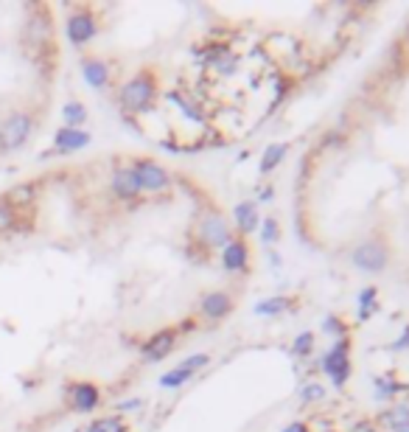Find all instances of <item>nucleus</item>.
Masks as SVG:
<instances>
[{"label": "nucleus", "instance_id": "nucleus-1", "mask_svg": "<svg viewBox=\"0 0 409 432\" xmlns=\"http://www.w3.org/2000/svg\"><path fill=\"white\" fill-rule=\"evenodd\" d=\"M154 93H157V88H154V76L149 73V70H143V73H137L132 76L124 88H121V107L127 110V112H146L149 107H152V101H154Z\"/></svg>", "mask_w": 409, "mask_h": 432}, {"label": "nucleus", "instance_id": "nucleus-2", "mask_svg": "<svg viewBox=\"0 0 409 432\" xmlns=\"http://www.w3.org/2000/svg\"><path fill=\"white\" fill-rule=\"evenodd\" d=\"M31 130H34V121L26 110H17V112H9L0 124V152L3 154H11L17 152L20 146L31 138Z\"/></svg>", "mask_w": 409, "mask_h": 432}, {"label": "nucleus", "instance_id": "nucleus-3", "mask_svg": "<svg viewBox=\"0 0 409 432\" xmlns=\"http://www.w3.org/2000/svg\"><path fill=\"white\" fill-rule=\"evenodd\" d=\"M65 34H68L70 46L82 48V46H87L92 37L98 34V20L92 17V11H87V9H76L73 14H68Z\"/></svg>", "mask_w": 409, "mask_h": 432}, {"label": "nucleus", "instance_id": "nucleus-4", "mask_svg": "<svg viewBox=\"0 0 409 432\" xmlns=\"http://www.w3.org/2000/svg\"><path fill=\"white\" fill-rule=\"evenodd\" d=\"M132 172H135L137 183H140V189H143V191H166V189L171 186L169 172H166L160 163L149 160V157L135 160V163H132Z\"/></svg>", "mask_w": 409, "mask_h": 432}, {"label": "nucleus", "instance_id": "nucleus-5", "mask_svg": "<svg viewBox=\"0 0 409 432\" xmlns=\"http://www.w3.org/2000/svg\"><path fill=\"white\" fill-rule=\"evenodd\" d=\"M322 371L331 376L334 387H345L348 376H351V357H348V342L339 339L322 359Z\"/></svg>", "mask_w": 409, "mask_h": 432}, {"label": "nucleus", "instance_id": "nucleus-6", "mask_svg": "<svg viewBox=\"0 0 409 432\" xmlns=\"http://www.w3.org/2000/svg\"><path fill=\"white\" fill-rule=\"evenodd\" d=\"M208 362H211V357H208V354H193V357H188L182 365L171 368L169 374H163V376H160V387H166V390H177V387H182V384L196 374V371H202Z\"/></svg>", "mask_w": 409, "mask_h": 432}, {"label": "nucleus", "instance_id": "nucleus-7", "mask_svg": "<svg viewBox=\"0 0 409 432\" xmlns=\"http://www.w3.org/2000/svg\"><path fill=\"white\" fill-rule=\"evenodd\" d=\"M354 264L364 273H381L387 267V247L378 241H364L354 250Z\"/></svg>", "mask_w": 409, "mask_h": 432}, {"label": "nucleus", "instance_id": "nucleus-8", "mask_svg": "<svg viewBox=\"0 0 409 432\" xmlns=\"http://www.w3.org/2000/svg\"><path fill=\"white\" fill-rule=\"evenodd\" d=\"M174 345H177V332L174 329H163V332H157V334H152L146 339L140 354H143L146 362H160V359H166L174 351Z\"/></svg>", "mask_w": 409, "mask_h": 432}, {"label": "nucleus", "instance_id": "nucleus-9", "mask_svg": "<svg viewBox=\"0 0 409 432\" xmlns=\"http://www.w3.org/2000/svg\"><path fill=\"white\" fill-rule=\"evenodd\" d=\"M199 239H202L205 247H225L230 241L228 222H225L219 214H208V216L199 222Z\"/></svg>", "mask_w": 409, "mask_h": 432}, {"label": "nucleus", "instance_id": "nucleus-10", "mask_svg": "<svg viewBox=\"0 0 409 432\" xmlns=\"http://www.w3.org/2000/svg\"><path fill=\"white\" fill-rule=\"evenodd\" d=\"M68 396H70V407L76 413H92L101 401V390L95 382H73Z\"/></svg>", "mask_w": 409, "mask_h": 432}, {"label": "nucleus", "instance_id": "nucleus-11", "mask_svg": "<svg viewBox=\"0 0 409 432\" xmlns=\"http://www.w3.org/2000/svg\"><path fill=\"white\" fill-rule=\"evenodd\" d=\"M90 141H92L90 132L62 127V130H56V135H53V152H59V154H73V152H79V149H87Z\"/></svg>", "mask_w": 409, "mask_h": 432}, {"label": "nucleus", "instance_id": "nucleus-12", "mask_svg": "<svg viewBox=\"0 0 409 432\" xmlns=\"http://www.w3.org/2000/svg\"><path fill=\"white\" fill-rule=\"evenodd\" d=\"M110 191L115 194L118 199H137L143 189H140V183H137L135 172H132V166H127V169H115L112 172V177H110Z\"/></svg>", "mask_w": 409, "mask_h": 432}, {"label": "nucleus", "instance_id": "nucleus-13", "mask_svg": "<svg viewBox=\"0 0 409 432\" xmlns=\"http://www.w3.org/2000/svg\"><path fill=\"white\" fill-rule=\"evenodd\" d=\"M82 76H85V82L90 85L92 90H104L110 85V65L104 59H98V56H87L82 62Z\"/></svg>", "mask_w": 409, "mask_h": 432}, {"label": "nucleus", "instance_id": "nucleus-14", "mask_svg": "<svg viewBox=\"0 0 409 432\" xmlns=\"http://www.w3.org/2000/svg\"><path fill=\"white\" fill-rule=\"evenodd\" d=\"M230 309H233V300H230L228 292H208V295L202 297V315L211 317V320L228 317Z\"/></svg>", "mask_w": 409, "mask_h": 432}, {"label": "nucleus", "instance_id": "nucleus-15", "mask_svg": "<svg viewBox=\"0 0 409 432\" xmlns=\"http://www.w3.org/2000/svg\"><path fill=\"white\" fill-rule=\"evenodd\" d=\"M247 258H250V253H247V244H244V241L230 239L228 244H225V250H222V264H225L228 273L247 270Z\"/></svg>", "mask_w": 409, "mask_h": 432}, {"label": "nucleus", "instance_id": "nucleus-16", "mask_svg": "<svg viewBox=\"0 0 409 432\" xmlns=\"http://www.w3.org/2000/svg\"><path fill=\"white\" fill-rule=\"evenodd\" d=\"M235 225L241 233H253L258 228V211H255V202H238L235 205Z\"/></svg>", "mask_w": 409, "mask_h": 432}, {"label": "nucleus", "instance_id": "nucleus-17", "mask_svg": "<svg viewBox=\"0 0 409 432\" xmlns=\"http://www.w3.org/2000/svg\"><path fill=\"white\" fill-rule=\"evenodd\" d=\"M62 121H65V127H70V130H82V124L87 121V107L82 104V101H68L65 107H62Z\"/></svg>", "mask_w": 409, "mask_h": 432}, {"label": "nucleus", "instance_id": "nucleus-18", "mask_svg": "<svg viewBox=\"0 0 409 432\" xmlns=\"http://www.w3.org/2000/svg\"><path fill=\"white\" fill-rule=\"evenodd\" d=\"M381 424L390 432L401 430L404 424H409V407L407 404H398V407H390L387 413H381Z\"/></svg>", "mask_w": 409, "mask_h": 432}, {"label": "nucleus", "instance_id": "nucleus-19", "mask_svg": "<svg viewBox=\"0 0 409 432\" xmlns=\"http://www.w3.org/2000/svg\"><path fill=\"white\" fill-rule=\"evenodd\" d=\"M286 152H289V146L286 144L267 146V152H264V157H261V174H270L272 169H277V166H280V160L286 157Z\"/></svg>", "mask_w": 409, "mask_h": 432}, {"label": "nucleus", "instance_id": "nucleus-20", "mask_svg": "<svg viewBox=\"0 0 409 432\" xmlns=\"http://www.w3.org/2000/svg\"><path fill=\"white\" fill-rule=\"evenodd\" d=\"M286 309H289V300H286L283 295H277V297L261 300V303L255 306V315H261V317H275V315H280V312H286Z\"/></svg>", "mask_w": 409, "mask_h": 432}, {"label": "nucleus", "instance_id": "nucleus-21", "mask_svg": "<svg viewBox=\"0 0 409 432\" xmlns=\"http://www.w3.org/2000/svg\"><path fill=\"white\" fill-rule=\"evenodd\" d=\"M85 432H127V424L121 418H115V416H101L92 424H87Z\"/></svg>", "mask_w": 409, "mask_h": 432}, {"label": "nucleus", "instance_id": "nucleus-22", "mask_svg": "<svg viewBox=\"0 0 409 432\" xmlns=\"http://www.w3.org/2000/svg\"><path fill=\"white\" fill-rule=\"evenodd\" d=\"M370 309H376V289H362V295H359V315H362V320H367Z\"/></svg>", "mask_w": 409, "mask_h": 432}, {"label": "nucleus", "instance_id": "nucleus-23", "mask_svg": "<svg viewBox=\"0 0 409 432\" xmlns=\"http://www.w3.org/2000/svg\"><path fill=\"white\" fill-rule=\"evenodd\" d=\"M325 396V387L317 382H309V384H303L300 387V399L303 401H317V399H322Z\"/></svg>", "mask_w": 409, "mask_h": 432}, {"label": "nucleus", "instance_id": "nucleus-24", "mask_svg": "<svg viewBox=\"0 0 409 432\" xmlns=\"http://www.w3.org/2000/svg\"><path fill=\"white\" fill-rule=\"evenodd\" d=\"M280 236V231H277V222L275 219H264V228H261V241L264 244H275Z\"/></svg>", "mask_w": 409, "mask_h": 432}, {"label": "nucleus", "instance_id": "nucleus-25", "mask_svg": "<svg viewBox=\"0 0 409 432\" xmlns=\"http://www.w3.org/2000/svg\"><path fill=\"white\" fill-rule=\"evenodd\" d=\"M14 208L11 205H6V202H0V231H9V228H14Z\"/></svg>", "mask_w": 409, "mask_h": 432}, {"label": "nucleus", "instance_id": "nucleus-26", "mask_svg": "<svg viewBox=\"0 0 409 432\" xmlns=\"http://www.w3.org/2000/svg\"><path fill=\"white\" fill-rule=\"evenodd\" d=\"M312 345H314V337L306 332V334H300L297 339H294V354H309V351H312Z\"/></svg>", "mask_w": 409, "mask_h": 432}, {"label": "nucleus", "instance_id": "nucleus-27", "mask_svg": "<svg viewBox=\"0 0 409 432\" xmlns=\"http://www.w3.org/2000/svg\"><path fill=\"white\" fill-rule=\"evenodd\" d=\"M395 390H398V384H390V382L378 384V396H390V393H395Z\"/></svg>", "mask_w": 409, "mask_h": 432}, {"label": "nucleus", "instance_id": "nucleus-28", "mask_svg": "<svg viewBox=\"0 0 409 432\" xmlns=\"http://www.w3.org/2000/svg\"><path fill=\"white\" fill-rule=\"evenodd\" d=\"M140 404H143L140 399H127V401H121V404H118V410H135V407H140Z\"/></svg>", "mask_w": 409, "mask_h": 432}, {"label": "nucleus", "instance_id": "nucleus-29", "mask_svg": "<svg viewBox=\"0 0 409 432\" xmlns=\"http://www.w3.org/2000/svg\"><path fill=\"white\" fill-rule=\"evenodd\" d=\"M325 332H336V334H342V326H339V320L328 317V320H325Z\"/></svg>", "mask_w": 409, "mask_h": 432}, {"label": "nucleus", "instance_id": "nucleus-30", "mask_svg": "<svg viewBox=\"0 0 409 432\" xmlns=\"http://www.w3.org/2000/svg\"><path fill=\"white\" fill-rule=\"evenodd\" d=\"M283 432H309V430H306V424H289Z\"/></svg>", "mask_w": 409, "mask_h": 432}, {"label": "nucleus", "instance_id": "nucleus-31", "mask_svg": "<svg viewBox=\"0 0 409 432\" xmlns=\"http://www.w3.org/2000/svg\"><path fill=\"white\" fill-rule=\"evenodd\" d=\"M354 432H376V430H373V427H370L367 421H362V424H359V427H356Z\"/></svg>", "mask_w": 409, "mask_h": 432}, {"label": "nucleus", "instance_id": "nucleus-32", "mask_svg": "<svg viewBox=\"0 0 409 432\" xmlns=\"http://www.w3.org/2000/svg\"><path fill=\"white\" fill-rule=\"evenodd\" d=\"M395 432H409V424H404V427H401V430H395Z\"/></svg>", "mask_w": 409, "mask_h": 432}]
</instances>
